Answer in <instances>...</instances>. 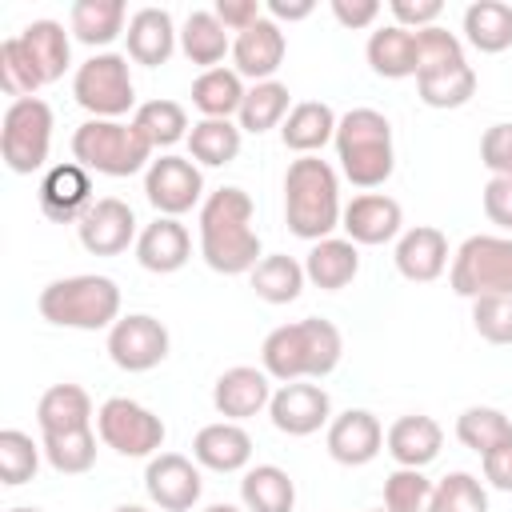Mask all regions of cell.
Masks as SVG:
<instances>
[{
  "label": "cell",
  "mask_w": 512,
  "mask_h": 512,
  "mask_svg": "<svg viewBox=\"0 0 512 512\" xmlns=\"http://www.w3.org/2000/svg\"><path fill=\"white\" fill-rule=\"evenodd\" d=\"M252 216H256V204L236 184H224L212 196H204V204H200V256L212 272L244 276L264 260Z\"/></svg>",
  "instance_id": "cell-1"
},
{
  "label": "cell",
  "mask_w": 512,
  "mask_h": 512,
  "mask_svg": "<svg viewBox=\"0 0 512 512\" xmlns=\"http://www.w3.org/2000/svg\"><path fill=\"white\" fill-rule=\"evenodd\" d=\"M340 356H344V336L324 316H304V320L280 324L260 344V368L280 384L324 380L328 372H336Z\"/></svg>",
  "instance_id": "cell-2"
},
{
  "label": "cell",
  "mask_w": 512,
  "mask_h": 512,
  "mask_svg": "<svg viewBox=\"0 0 512 512\" xmlns=\"http://www.w3.org/2000/svg\"><path fill=\"white\" fill-rule=\"evenodd\" d=\"M340 176L320 156H296L284 172V220L300 240H328L340 228Z\"/></svg>",
  "instance_id": "cell-3"
},
{
  "label": "cell",
  "mask_w": 512,
  "mask_h": 512,
  "mask_svg": "<svg viewBox=\"0 0 512 512\" xmlns=\"http://www.w3.org/2000/svg\"><path fill=\"white\" fill-rule=\"evenodd\" d=\"M336 160L348 184L356 188H380L396 168L392 148V124L376 108H352L336 124Z\"/></svg>",
  "instance_id": "cell-4"
},
{
  "label": "cell",
  "mask_w": 512,
  "mask_h": 512,
  "mask_svg": "<svg viewBox=\"0 0 512 512\" xmlns=\"http://www.w3.org/2000/svg\"><path fill=\"white\" fill-rule=\"evenodd\" d=\"M36 308L56 328L100 332V328H112L120 320V288L112 276H96V272L60 276V280L44 284Z\"/></svg>",
  "instance_id": "cell-5"
},
{
  "label": "cell",
  "mask_w": 512,
  "mask_h": 512,
  "mask_svg": "<svg viewBox=\"0 0 512 512\" xmlns=\"http://www.w3.org/2000/svg\"><path fill=\"white\" fill-rule=\"evenodd\" d=\"M72 156L80 168L96 176L124 180L152 164V144L140 136L132 120H84L72 132Z\"/></svg>",
  "instance_id": "cell-6"
},
{
  "label": "cell",
  "mask_w": 512,
  "mask_h": 512,
  "mask_svg": "<svg viewBox=\"0 0 512 512\" xmlns=\"http://www.w3.org/2000/svg\"><path fill=\"white\" fill-rule=\"evenodd\" d=\"M52 128H56V120H52L48 100H40V96L12 100L0 120V160L8 164V172H16V176L40 172L52 152Z\"/></svg>",
  "instance_id": "cell-7"
},
{
  "label": "cell",
  "mask_w": 512,
  "mask_h": 512,
  "mask_svg": "<svg viewBox=\"0 0 512 512\" xmlns=\"http://www.w3.org/2000/svg\"><path fill=\"white\" fill-rule=\"evenodd\" d=\"M72 96L88 120H120L136 104V84L124 52H92L72 72Z\"/></svg>",
  "instance_id": "cell-8"
},
{
  "label": "cell",
  "mask_w": 512,
  "mask_h": 512,
  "mask_svg": "<svg viewBox=\"0 0 512 512\" xmlns=\"http://www.w3.org/2000/svg\"><path fill=\"white\" fill-rule=\"evenodd\" d=\"M448 284L464 300L512 292V236H496V232L468 236L452 256Z\"/></svg>",
  "instance_id": "cell-9"
},
{
  "label": "cell",
  "mask_w": 512,
  "mask_h": 512,
  "mask_svg": "<svg viewBox=\"0 0 512 512\" xmlns=\"http://www.w3.org/2000/svg\"><path fill=\"white\" fill-rule=\"evenodd\" d=\"M96 436L104 440V448H112L116 456H128V460H152L168 436L164 420L128 400V396H108L100 408H96Z\"/></svg>",
  "instance_id": "cell-10"
},
{
  "label": "cell",
  "mask_w": 512,
  "mask_h": 512,
  "mask_svg": "<svg viewBox=\"0 0 512 512\" xmlns=\"http://www.w3.org/2000/svg\"><path fill=\"white\" fill-rule=\"evenodd\" d=\"M144 196L156 208V216L180 220L184 212L204 204V172H200V164L192 156L164 152L160 160H152L144 168Z\"/></svg>",
  "instance_id": "cell-11"
},
{
  "label": "cell",
  "mask_w": 512,
  "mask_h": 512,
  "mask_svg": "<svg viewBox=\"0 0 512 512\" xmlns=\"http://www.w3.org/2000/svg\"><path fill=\"white\" fill-rule=\"evenodd\" d=\"M172 348L168 328L148 312H128L108 328V356L120 372H152Z\"/></svg>",
  "instance_id": "cell-12"
},
{
  "label": "cell",
  "mask_w": 512,
  "mask_h": 512,
  "mask_svg": "<svg viewBox=\"0 0 512 512\" xmlns=\"http://www.w3.org/2000/svg\"><path fill=\"white\" fill-rule=\"evenodd\" d=\"M144 492L160 512H188L204 492L200 464L180 452H156L144 468Z\"/></svg>",
  "instance_id": "cell-13"
},
{
  "label": "cell",
  "mask_w": 512,
  "mask_h": 512,
  "mask_svg": "<svg viewBox=\"0 0 512 512\" xmlns=\"http://www.w3.org/2000/svg\"><path fill=\"white\" fill-rule=\"evenodd\" d=\"M36 200H40V212H44L52 224H80V216L96 204V196H92V172L80 168L76 160L52 164V168L40 176Z\"/></svg>",
  "instance_id": "cell-14"
},
{
  "label": "cell",
  "mask_w": 512,
  "mask_h": 512,
  "mask_svg": "<svg viewBox=\"0 0 512 512\" xmlns=\"http://www.w3.org/2000/svg\"><path fill=\"white\" fill-rule=\"evenodd\" d=\"M268 416H272L276 432H284V436H312L324 424H332V400L320 384L292 380V384H280L272 392Z\"/></svg>",
  "instance_id": "cell-15"
},
{
  "label": "cell",
  "mask_w": 512,
  "mask_h": 512,
  "mask_svg": "<svg viewBox=\"0 0 512 512\" xmlns=\"http://www.w3.org/2000/svg\"><path fill=\"white\" fill-rule=\"evenodd\" d=\"M76 236L84 252L92 256H120L128 244H136V212L120 196H100L76 224Z\"/></svg>",
  "instance_id": "cell-16"
},
{
  "label": "cell",
  "mask_w": 512,
  "mask_h": 512,
  "mask_svg": "<svg viewBox=\"0 0 512 512\" xmlns=\"http://www.w3.org/2000/svg\"><path fill=\"white\" fill-rule=\"evenodd\" d=\"M340 228L348 232V240L360 248H376V244H388L400 236L404 228V208L400 200L384 196V192H360L344 204V216H340Z\"/></svg>",
  "instance_id": "cell-17"
},
{
  "label": "cell",
  "mask_w": 512,
  "mask_h": 512,
  "mask_svg": "<svg viewBox=\"0 0 512 512\" xmlns=\"http://www.w3.org/2000/svg\"><path fill=\"white\" fill-rule=\"evenodd\" d=\"M268 404H272V376L264 368L236 364V368H224L212 384V408L232 424L264 412Z\"/></svg>",
  "instance_id": "cell-18"
},
{
  "label": "cell",
  "mask_w": 512,
  "mask_h": 512,
  "mask_svg": "<svg viewBox=\"0 0 512 512\" xmlns=\"http://www.w3.org/2000/svg\"><path fill=\"white\" fill-rule=\"evenodd\" d=\"M324 444H328V456H332L336 464H344V468H364V464H372V460L380 456V448H384V428H380V420H376L368 408H348V412L332 416Z\"/></svg>",
  "instance_id": "cell-19"
},
{
  "label": "cell",
  "mask_w": 512,
  "mask_h": 512,
  "mask_svg": "<svg viewBox=\"0 0 512 512\" xmlns=\"http://www.w3.org/2000/svg\"><path fill=\"white\" fill-rule=\"evenodd\" d=\"M284 52H288V40H284V28L268 16H260L252 28L236 32L232 36V68L240 76H248L252 84H264L276 76V68L284 64Z\"/></svg>",
  "instance_id": "cell-20"
},
{
  "label": "cell",
  "mask_w": 512,
  "mask_h": 512,
  "mask_svg": "<svg viewBox=\"0 0 512 512\" xmlns=\"http://www.w3.org/2000/svg\"><path fill=\"white\" fill-rule=\"evenodd\" d=\"M392 260H396V272H400L404 280H412V284H432V280L444 276V268H448V236H444L440 228H432V224H416V228L400 232Z\"/></svg>",
  "instance_id": "cell-21"
},
{
  "label": "cell",
  "mask_w": 512,
  "mask_h": 512,
  "mask_svg": "<svg viewBox=\"0 0 512 512\" xmlns=\"http://www.w3.org/2000/svg\"><path fill=\"white\" fill-rule=\"evenodd\" d=\"M188 256H192V236L172 216H156L136 236V260H140L144 272H156V276L180 272L188 264Z\"/></svg>",
  "instance_id": "cell-22"
},
{
  "label": "cell",
  "mask_w": 512,
  "mask_h": 512,
  "mask_svg": "<svg viewBox=\"0 0 512 512\" xmlns=\"http://www.w3.org/2000/svg\"><path fill=\"white\" fill-rule=\"evenodd\" d=\"M124 40H128V60H132V64L160 68V64H168V56L176 52L180 32H176V24H172V16H168L164 8H136V12L128 16Z\"/></svg>",
  "instance_id": "cell-23"
},
{
  "label": "cell",
  "mask_w": 512,
  "mask_h": 512,
  "mask_svg": "<svg viewBox=\"0 0 512 512\" xmlns=\"http://www.w3.org/2000/svg\"><path fill=\"white\" fill-rule=\"evenodd\" d=\"M384 448L396 460V468H424L440 456L444 428L424 412H408V416L392 420V428L384 432Z\"/></svg>",
  "instance_id": "cell-24"
},
{
  "label": "cell",
  "mask_w": 512,
  "mask_h": 512,
  "mask_svg": "<svg viewBox=\"0 0 512 512\" xmlns=\"http://www.w3.org/2000/svg\"><path fill=\"white\" fill-rule=\"evenodd\" d=\"M192 460L208 472H244L252 460V436L232 420L204 424L192 436Z\"/></svg>",
  "instance_id": "cell-25"
},
{
  "label": "cell",
  "mask_w": 512,
  "mask_h": 512,
  "mask_svg": "<svg viewBox=\"0 0 512 512\" xmlns=\"http://www.w3.org/2000/svg\"><path fill=\"white\" fill-rule=\"evenodd\" d=\"M336 124H340V116L324 100H300V104H292L288 120L280 124V140L296 156H316L324 144L336 140Z\"/></svg>",
  "instance_id": "cell-26"
},
{
  "label": "cell",
  "mask_w": 512,
  "mask_h": 512,
  "mask_svg": "<svg viewBox=\"0 0 512 512\" xmlns=\"http://www.w3.org/2000/svg\"><path fill=\"white\" fill-rule=\"evenodd\" d=\"M360 272V248L348 240V236H328V240H316L304 256V276L308 284L324 288V292H340L356 280Z\"/></svg>",
  "instance_id": "cell-27"
},
{
  "label": "cell",
  "mask_w": 512,
  "mask_h": 512,
  "mask_svg": "<svg viewBox=\"0 0 512 512\" xmlns=\"http://www.w3.org/2000/svg\"><path fill=\"white\" fill-rule=\"evenodd\" d=\"M16 36L28 48V56H32V64H36L44 84H56L64 76V68L72 64V36L64 32L60 20H32Z\"/></svg>",
  "instance_id": "cell-28"
},
{
  "label": "cell",
  "mask_w": 512,
  "mask_h": 512,
  "mask_svg": "<svg viewBox=\"0 0 512 512\" xmlns=\"http://www.w3.org/2000/svg\"><path fill=\"white\" fill-rule=\"evenodd\" d=\"M128 28L124 0H76L68 12V32L88 48H108Z\"/></svg>",
  "instance_id": "cell-29"
},
{
  "label": "cell",
  "mask_w": 512,
  "mask_h": 512,
  "mask_svg": "<svg viewBox=\"0 0 512 512\" xmlns=\"http://www.w3.org/2000/svg\"><path fill=\"white\" fill-rule=\"evenodd\" d=\"M244 92V76L220 64L192 80V108L200 112V120H232L244 104Z\"/></svg>",
  "instance_id": "cell-30"
},
{
  "label": "cell",
  "mask_w": 512,
  "mask_h": 512,
  "mask_svg": "<svg viewBox=\"0 0 512 512\" xmlns=\"http://www.w3.org/2000/svg\"><path fill=\"white\" fill-rule=\"evenodd\" d=\"M364 56H368V68L384 80L416 76V32H408L400 24H384L368 36Z\"/></svg>",
  "instance_id": "cell-31"
},
{
  "label": "cell",
  "mask_w": 512,
  "mask_h": 512,
  "mask_svg": "<svg viewBox=\"0 0 512 512\" xmlns=\"http://www.w3.org/2000/svg\"><path fill=\"white\" fill-rule=\"evenodd\" d=\"M92 396L80 384H52L40 404H36V424L40 436L48 432H72V428H92Z\"/></svg>",
  "instance_id": "cell-32"
},
{
  "label": "cell",
  "mask_w": 512,
  "mask_h": 512,
  "mask_svg": "<svg viewBox=\"0 0 512 512\" xmlns=\"http://www.w3.org/2000/svg\"><path fill=\"white\" fill-rule=\"evenodd\" d=\"M180 52L208 72V68H220V60L232 52V36L216 20L212 8H196V12H188V20L180 28Z\"/></svg>",
  "instance_id": "cell-33"
},
{
  "label": "cell",
  "mask_w": 512,
  "mask_h": 512,
  "mask_svg": "<svg viewBox=\"0 0 512 512\" xmlns=\"http://www.w3.org/2000/svg\"><path fill=\"white\" fill-rule=\"evenodd\" d=\"M240 504L244 512H292L296 484L280 464H256L240 480Z\"/></svg>",
  "instance_id": "cell-34"
},
{
  "label": "cell",
  "mask_w": 512,
  "mask_h": 512,
  "mask_svg": "<svg viewBox=\"0 0 512 512\" xmlns=\"http://www.w3.org/2000/svg\"><path fill=\"white\" fill-rule=\"evenodd\" d=\"M464 40L484 56L512 48V4H504V0L468 4L464 8Z\"/></svg>",
  "instance_id": "cell-35"
},
{
  "label": "cell",
  "mask_w": 512,
  "mask_h": 512,
  "mask_svg": "<svg viewBox=\"0 0 512 512\" xmlns=\"http://www.w3.org/2000/svg\"><path fill=\"white\" fill-rule=\"evenodd\" d=\"M288 112H292V92H288V84L264 80V84H252V88L244 92V104H240L236 120H240V132L260 136V132H268V128H280V124L288 120Z\"/></svg>",
  "instance_id": "cell-36"
},
{
  "label": "cell",
  "mask_w": 512,
  "mask_h": 512,
  "mask_svg": "<svg viewBox=\"0 0 512 512\" xmlns=\"http://www.w3.org/2000/svg\"><path fill=\"white\" fill-rule=\"evenodd\" d=\"M248 280H252V292L264 300V304H292L300 292H304V264L296 260V256H284V252H272V256H264L252 272H248Z\"/></svg>",
  "instance_id": "cell-37"
},
{
  "label": "cell",
  "mask_w": 512,
  "mask_h": 512,
  "mask_svg": "<svg viewBox=\"0 0 512 512\" xmlns=\"http://www.w3.org/2000/svg\"><path fill=\"white\" fill-rule=\"evenodd\" d=\"M188 156L204 168H224L240 156V144H244V132L240 124L232 120H196L192 132H188Z\"/></svg>",
  "instance_id": "cell-38"
},
{
  "label": "cell",
  "mask_w": 512,
  "mask_h": 512,
  "mask_svg": "<svg viewBox=\"0 0 512 512\" xmlns=\"http://www.w3.org/2000/svg\"><path fill=\"white\" fill-rule=\"evenodd\" d=\"M132 124H136V128H140V136L152 144V152H156V148H172V144L188 140V132H192L184 104H176V100H164V96H156V100H144V104L136 108Z\"/></svg>",
  "instance_id": "cell-39"
},
{
  "label": "cell",
  "mask_w": 512,
  "mask_h": 512,
  "mask_svg": "<svg viewBox=\"0 0 512 512\" xmlns=\"http://www.w3.org/2000/svg\"><path fill=\"white\" fill-rule=\"evenodd\" d=\"M476 92V72L472 64H452V68H440V72H424L416 76V96L428 104V108H464Z\"/></svg>",
  "instance_id": "cell-40"
},
{
  "label": "cell",
  "mask_w": 512,
  "mask_h": 512,
  "mask_svg": "<svg viewBox=\"0 0 512 512\" xmlns=\"http://www.w3.org/2000/svg\"><path fill=\"white\" fill-rule=\"evenodd\" d=\"M44 460L60 476H84L96 464V432L92 428H72V432H48L40 436Z\"/></svg>",
  "instance_id": "cell-41"
},
{
  "label": "cell",
  "mask_w": 512,
  "mask_h": 512,
  "mask_svg": "<svg viewBox=\"0 0 512 512\" xmlns=\"http://www.w3.org/2000/svg\"><path fill=\"white\" fill-rule=\"evenodd\" d=\"M512 436V420L500 412V408H488V404H472L456 416V440L464 448H472L476 456L492 452L496 444H504Z\"/></svg>",
  "instance_id": "cell-42"
},
{
  "label": "cell",
  "mask_w": 512,
  "mask_h": 512,
  "mask_svg": "<svg viewBox=\"0 0 512 512\" xmlns=\"http://www.w3.org/2000/svg\"><path fill=\"white\" fill-rule=\"evenodd\" d=\"M40 444L20 432V428H4L0 432V480L8 488H20L28 480H36V468H40Z\"/></svg>",
  "instance_id": "cell-43"
},
{
  "label": "cell",
  "mask_w": 512,
  "mask_h": 512,
  "mask_svg": "<svg viewBox=\"0 0 512 512\" xmlns=\"http://www.w3.org/2000/svg\"><path fill=\"white\" fill-rule=\"evenodd\" d=\"M428 512H488V488L472 472H448L440 484H432Z\"/></svg>",
  "instance_id": "cell-44"
},
{
  "label": "cell",
  "mask_w": 512,
  "mask_h": 512,
  "mask_svg": "<svg viewBox=\"0 0 512 512\" xmlns=\"http://www.w3.org/2000/svg\"><path fill=\"white\" fill-rule=\"evenodd\" d=\"M0 88L12 96V100H24V96H36V88H44L28 48L20 44V36H8L0 44Z\"/></svg>",
  "instance_id": "cell-45"
},
{
  "label": "cell",
  "mask_w": 512,
  "mask_h": 512,
  "mask_svg": "<svg viewBox=\"0 0 512 512\" xmlns=\"http://www.w3.org/2000/svg\"><path fill=\"white\" fill-rule=\"evenodd\" d=\"M432 480L424 468H396L384 480V512H428Z\"/></svg>",
  "instance_id": "cell-46"
},
{
  "label": "cell",
  "mask_w": 512,
  "mask_h": 512,
  "mask_svg": "<svg viewBox=\"0 0 512 512\" xmlns=\"http://www.w3.org/2000/svg\"><path fill=\"white\" fill-rule=\"evenodd\" d=\"M452 64H464V40L440 24L416 32V76L424 72H440V68H452Z\"/></svg>",
  "instance_id": "cell-47"
},
{
  "label": "cell",
  "mask_w": 512,
  "mask_h": 512,
  "mask_svg": "<svg viewBox=\"0 0 512 512\" xmlns=\"http://www.w3.org/2000/svg\"><path fill=\"white\" fill-rule=\"evenodd\" d=\"M472 328L488 344H512V292H492L472 300Z\"/></svg>",
  "instance_id": "cell-48"
},
{
  "label": "cell",
  "mask_w": 512,
  "mask_h": 512,
  "mask_svg": "<svg viewBox=\"0 0 512 512\" xmlns=\"http://www.w3.org/2000/svg\"><path fill=\"white\" fill-rule=\"evenodd\" d=\"M480 164L492 176H512V124L500 120L480 136Z\"/></svg>",
  "instance_id": "cell-49"
},
{
  "label": "cell",
  "mask_w": 512,
  "mask_h": 512,
  "mask_svg": "<svg viewBox=\"0 0 512 512\" xmlns=\"http://www.w3.org/2000/svg\"><path fill=\"white\" fill-rule=\"evenodd\" d=\"M388 12H392V24H400L408 32H424V28H432L440 20L444 4L440 0H392Z\"/></svg>",
  "instance_id": "cell-50"
},
{
  "label": "cell",
  "mask_w": 512,
  "mask_h": 512,
  "mask_svg": "<svg viewBox=\"0 0 512 512\" xmlns=\"http://www.w3.org/2000/svg\"><path fill=\"white\" fill-rule=\"evenodd\" d=\"M484 216L496 228L512 232V176H492L484 184Z\"/></svg>",
  "instance_id": "cell-51"
},
{
  "label": "cell",
  "mask_w": 512,
  "mask_h": 512,
  "mask_svg": "<svg viewBox=\"0 0 512 512\" xmlns=\"http://www.w3.org/2000/svg\"><path fill=\"white\" fill-rule=\"evenodd\" d=\"M212 12L228 32H244L264 16V4H256V0H216Z\"/></svg>",
  "instance_id": "cell-52"
},
{
  "label": "cell",
  "mask_w": 512,
  "mask_h": 512,
  "mask_svg": "<svg viewBox=\"0 0 512 512\" xmlns=\"http://www.w3.org/2000/svg\"><path fill=\"white\" fill-rule=\"evenodd\" d=\"M480 468H484V480L500 492H512V436L504 444H496L492 452L480 456Z\"/></svg>",
  "instance_id": "cell-53"
},
{
  "label": "cell",
  "mask_w": 512,
  "mask_h": 512,
  "mask_svg": "<svg viewBox=\"0 0 512 512\" xmlns=\"http://www.w3.org/2000/svg\"><path fill=\"white\" fill-rule=\"evenodd\" d=\"M332 16L344 28H368V24H376L380 4L376 0H332Z\"/></svg>",
  "instance_id": "cell-54"
},
{
  "label": "cell",
  "mask_w": 512,
  "mask_h": 512,
  "mask_svg": "<svg viewBox=\"0 0 512 512\" xmlns=\"http://www.w3.org/2000/svg\"><path fill=\"white\" fill-rule=\"evenodd\" d=\"M268 8V20H276V24H292V20H308L312 12H316V4L312 0H268L264 4Z\"/></svg>",
  "instance_id": "cell-55"
},
{
  "label": "cell",
  "mask_w": 512,
  "mask_h": 512,
  "mask_svg": "<svg viewBox=\"0 0 512 512\" xmlns=\"http://www.w3.org/2000/svg\"><path fill=\"white\" fill-rule=\"evenodd\" d=\"M200 512H244V504H228V500H216V504H208V508H200Z\"/></svg>",
  "instance_id": "cell-56"
},
{
  "label": "cell",
  "mask_w": 512,
  "mask_h": 512,
  "mask_svg": "<svg viewBox=\"0 0 512 512\" xmlns=\"http://www.w3.org/2000/svg\"><path fill=\"white\" fill-rule=\"evenodd\" d=\"M112 512H148V508H144V504H116Z\"/></svg>",
  "instance_id": "cell-57"
},
{
  "label": "cell",
  "mask_w": 512,
  "mask_h": 512,
  "mask_svg": "<svg viewBox=\"0 0 512 512\" xmlns=\"http://www.w3.org/2000/svg\"><path fill=\"white\" fill-rule=\"evenodd\" d=\"M8 512H40V508H28V504H20V508H8Z\"/></svg>",
  "instance_id": "cell-58"
},
{
  "label": "cell",
  "mask_w": 512,
  "mask_h": 512,
  "mask_svg": "<svg viewBox=\"0 0 512 512\" xmlns=\"http://www.w3.org/2000/svg\"><path fill=\"white\" fill-rule=\"evenodd\" d=\"M376 512H384V508H376Z\"/></svg>",
  "instance_id": "cell-59"
}]
</instances>
